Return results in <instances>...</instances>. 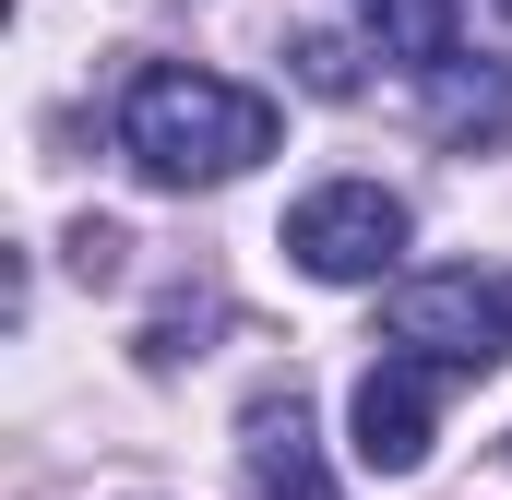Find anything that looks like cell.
<instances>
[{"instance_id": "10", "label": "cell", "mask_w": 512, "mask_h": 500, "mask_svg": "<svg viewBox=\"0 0 512 500\" xmlns=\"http://www.w3.org/2000/svg\"><path fill=\"white\" fill-rule=\"evenodd\" d=\"M120 227H108V215H84V227H72V274H84V286H108V274H120Z\"/></svg>"}, {"instance_id": "4", "label": "cell", "mask_w": 512, "mask_h": 500, "mask_svg": "<svg viewBox=\"0 0 512 500\" xmlns=\"http://www.w3.org/2000/svg\"><path fill=\"white\" fill-rule=\"evenodd\" d=\"M346 429H358V465L370 477H417L429 465V429H441V358H417V346L370 358L358 393H346Z\"/></svg>"}, {"instance_id": "7", "label": "cell", "mask_w": 512, "mask_h": 500, "mask_svg": "<svg viewBox=\"0 0 512 500\" xmlns=\"http://www.w3.org/2000/svg\"><path fill=\"white\" fill-rule=\"evenodd\" d=\"M358 24L382 36V60H405V72L465 60V0H358Z\"/></svg>"}, {"instance_id": "8", "label": "cell", "mask_w": 512, "mask_h": 500, "mask_svg": "<svg viewBox=\"0 0 512 500\" xmlns=\"http://www.w3.org/2000/svg\"><path fill=\"white\" fill-rule=\"evenodd\" d=\"M203 322H215V298H167V310H155V334H143V358H155V370H179Z\"/></svg>"}, {"instance_id": "6", "label": "cell", "mask_w": 512, "mask_h": 500, "mask_svg": "<svg viewBox=\"0 0 512 500\" xmlns=\"http://www.w3.org/2000/svg\"><path fill=\"white\" fill-rule=\"evenodd\" d=\"M429 84V131L441 143H512V60H441Z\"/></svg>"}, {"instance_id": "5", "label": "cell", "mask_w": 512, "mask_h": 500, "mask_svg": "<svg viewBox=\"0 0 512 500\" xmlns=\"http://www.w3.org/2000/svg\"><path fill=\"white\" fill-rule=\"evenodd\" d=\"M239 465H251V500H334V477H322V441H310V405H298V381L251 405V429H239Z\"/></svg>"}, {"instance_id": "11", "label": "cell", "mask_w": 512, "mask_h": 500, "mask_svg": "<svg viewBox=\"0 0 512 500\" xmlns=\"http://www.w3.org/2000/svg\"><path fill=\"white\" fill-rule=\"evenodd\" d=\"M501 12H512V0H501Z\"/></svg>"}, {"instance_id": "9", "label": "cell", "mask_w": 512, "mask_h": 500, "mask_svg": "<svg viewBox=\"0 0 512 500\" xmlns=\"http://www.w3.org/2000/svg\"><path fill=\"white\" fill-rule=\"evenodd\" d=\"M298 84H310V96H358V60H346V36H298Z\"/></svg>"}, {"instance_id": "1", "label": "cell", "mask_w": 512, "mask_h": 500, "mask_svg": "<svg viewBox=\"0 0 512 500\" xmlns=\"http://www.w3.org/2000/svg\"><path fill=\"white\" fill-rule=\"evenodd\" d=\"M274 131H286L274 96L215 84V72H191V60L131 72V96H120V155L155 179V191H215V179H239V167L274 155Z\"/></svg>"}, {"instance_id": "2", "label": "cell", "mask_w": 512, "mask_h": 500, "mask_svg": "<svg viewBox=\"0 0 512 500\" xmlns=\"http://www.w3.org/2000/svg\"><path fill=\"white\" fill-rule=\"evenodd\" d=\"M286 262L322 274V286H382L405 262V203L382 179H322V191L286 203Z\"/></svg>"}, {"instance_id": "3", "label": "cell", "mask_w": 512, "mask_h": 500, "mask_svg": "<svg viewBox=\"0 0 512 500\" xmlns=\"http://www.w3.org/2000/svg\"><path fill=\"white\" fill-rule=\"evenodd\" d=\"M382 334L441 358V370H501L512 358V286H489V274H405L382 298Z\"/></svg>"}]
</instances>
